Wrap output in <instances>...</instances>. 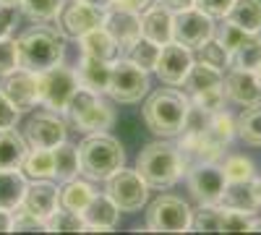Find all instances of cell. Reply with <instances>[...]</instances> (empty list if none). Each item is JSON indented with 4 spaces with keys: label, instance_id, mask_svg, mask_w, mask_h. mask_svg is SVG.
I'll return each instance as SVG.
<instances>
[{
    "label": "cell",
    "instance_id": "6da1fadb",
    "mask_svg": "<svg viewBox=\"0 0 261 235\" xmlns=\"http://www.w3.org/2000/svg\"><path fill=\"white\" fill-rule=\"evenodd\" d=\"M188 102H191L188 94L180 92L178 87H162L146 97V105L141 108V118L154 136H162V139L180 136Z\"/></svg>",
    "mask_w": 261,
    "mask_h": 235
},
{
    "label": "cell",
    "instance_id": "7a4b0ae2",
    "mask_svg": "<svg viewBox=\"0 0 261 235\" xmlns=\"http://www.w3.org/2000/svg\"><path fill=\"white\" fill-rule=\"evenodd\" d=\"M134 170L146 180L149 188H170L186 175V160L178 146L167 141H151L141 146Z\"/></svg>",
    "mask_w": 261,
    "mask_h": 235
},
{
    "label": "cell",
    "instance_id": "3957f363",
    "mask_svg": "<svg viewBox=\"0 0 261 235\" xmlns=\"http://www.w3.org/2000/svg\"><path fill=\"white\" fill-rule=\"evenodd\" d=\"M76 146H79V167L86 180H107L125 165L123 144L107 131L86 134V139Z\"/></svg>",
    "mask_w": 261,
    "mask_h": 235
},
{
    "label": "cell",
    "instance_id": "277c9868",
    "mask_svg": "<svg viewBox=\"0 0 261 235\" xmlns=\"http://www.w3.org/2000/svg\"><path fill=\"white\" fill-rule=\"evenodd\" d=\"M16 50H18V68L42 73L63 60L65 42H63L60 32L39 24V27L27 29L16 39Z\"/></svg>",
    "mask_w": 261,
    "mask_h": 235
},
{
    "label": "cell",
    "instance_id": "5b68a950",
    "mask_svg": "<svg viewBox=\"0 0 261 235\" xmlns=\"http://www.w3.org/2000/svg\"><path fill=\"white\" fill-rule=\"evenodd\" d=\"M79 76L76 68H68L58 63V66L37 73V94H39V105H45L53 113H65L68 105L73 99V94L79 92Z\"/></svg>",
    "mask_w": 261,
    "mask_h": 235
},
{
    "label": "cell",
    "instance_id": "8992f818",
    "mask_svg": "<svg viewBox=\"0 0 261 235\" xmlns=\"http://www.w3.org/2000/svg\"><path fill=\"white\" fill-rule=\"evenodd\" d=\"M65 115L71 118V123L81 134H102L115 123V113L110 105H105L97 92L84 89V87H79V92L73 94Z\"/></svg>",
    "mask_w": 261,
    "mask_h": 235
},
{
    "label": "cell",
    "instance_id": "52a82bcc",
    "mask_svg": "<svg viewBox=\"0 0 261 235\" xmlns=\"http://www.w3.org/2000/svg\"><path fill=\"white\" fill-rule=\"evenodd\" d=\"M193 212L180 196L162 194L146 209V227L154 232H188Z\"/></svg>",
    "mask_w": 261,
    "mask_h": 235
},
{
    "label": "cell",
    "instance_id": "ba28073f",
    "mask_svg": "<svg viewBox=\"0 0 261 235\" xmlns=\"http://www.w3.org/2000/svg\"><path fill=\"white\" fill-rule=\"evenodd\" d=\"M149 92V73L139 68L136 63H130L125 55H120L113 63V76L110 87H107V97H113L115 102H141Z\"/></svg>",
    "mask_w": 261,
    "mask_h": 235
},
{
    "label": "cell",
    "instance_id": "9c48e42d",
    "mask_svg": "<svg viewBox=\"0 0 261 235\" xmlns=\"http://www.w3.org/2000/svg\"><path fill=\"white\" fill-rule=\"evenodd\" d=\"M105 194L118 204L120 212H141L149 201V186L136 170L120 167L105 180Z\"/></svg>",
    "mask_w": 261,
    "mask_h": 235
},
{
    "label": "cell",
    "instance_id": "30bf717a",
    "mask_svg": "<svg viewBox=\"0 0 261 235\" xmlns=\"http://www.w3.org/2000/svg\"><path fill=\"white\" fill-rule=\"evenodd\" d=\"M214 34H217L214 18L209 13L199 11L196 6H191L186 11H178L175 18H172V42H178V45H183L188 50L201 47L204 42H209Z\"/></svg>",
    "mask_w": 261,
    "mask_h": 235
},
{
    "label": "cell",
    "instance_id": "8fae6325",
    "mask_svg": "<svg viewBox=\"0 0 261 235\" xmlns=\"http://www.w3.org/2000/svg\"><path fill=\"white\" fill-rule=\"evenodd\" d=\"M186 178H188L191 196L199 201V204H220V199L225 194V186H227V178L222 173L220 162L191 165Z\"/></svg>",
    "mask_w": 261,
    "mask_h": 235
},
{
    "label": "cell",
    "instance_id": "7c38bea8",
    "mask_svg": "<svg viewBox=\"0 0 261 235\" xmlns=\"http://www.w3.org/2000/svg\"><path fill=\"white\" fill-rule=\"evenodd\" d=\"M193 50L178 45V42H167V45L160 47V58H157V66L154 73L160 76V81L165 87H183V81L193 66Z\"/></svg>",
    "mask_w": 261,
    "mask_h": 235
},
{
    "label": "cell",
    "instance_id": "4fadbf2b",
    "mask_svg": "<svg viewBox=\"0 0 261 235\" xmlns=\"http://www.w3.org/2000/svg\"><path fill=\"white\" fill-rule=\"evenodd\" d=\"M0 92L13 105L18 113H29L34 105H39L37 94V73L27 68H16L8 76L0 79Z\"/></svg>",
    "mask_w": 261,
    "mask_h": 235
},
{
    "label": "cell",
    "instance_id": "5bb4252c",
    "mask_svg": "<svg viewBox=\"0 0 261 235\" xmlns=\"http://www.w3.org/2000/svg\"><path fill=\"white\" fill-rule=\"evenodd\" d=\"M102 16H105V11H99L94 6H86V3H79V0H71V3H63L55 21H58L63 37L79 39L81 34L102 27Z\"/></svg>",
    "mask_w": 261,
    "mask_h": 235
},
{
    "label": "cell",
    "instance_id": "9a60e30c",
    "mask_svg": "<svg viewBox=\"0 0 261 235\" xmlns=\"http://www.w3.org/2000/svg\"><path fill=\"white\" fill-rule=\"evenodd\" d=\"M102 27L110 32V37L118 42L120 50L125 53V47H128V45H134V42L141 37V13L128 11V8L113 3L110 8H105Z\"/></svg>",
    "mask_w": 261,
    "mask_h": 235
},
{
    "label": "cell",
    "instance_id": "2e32d148",
    "mask_svg": "<svg viewBox=\"0 0 261 235\" xmlns=\"http://www.w3.org/2000/svg\"><path fill=\"white\" fill-rule=\"evenodd\" d=\"M58 196H60V186H55L53 178L32 180V183H27L24 199H21V206L18 209H24V212H29V215H34L37 220L45 222L53 212L60 206Z\"/></svg>",
    "mask_w": 261,
    "mask_h": 235
},
{
    "label": "cell",
    "instance_id": "e0dca14e",
    "mask_svg": "<svg viewBox=\"0 0 261 235\" xmlns=\"http://www.w3.org/2000/svg\"><path fill=\"white\" fill-rule=\"evenodd\" d=\"M24 139L29 141V146H45L53 149L58 144L65 141V123L63 118H58V113L47 110V113H37L29 118L27 128H24Z\"/></svg>",
    "mask_w": 261,
    "mask_h": 235
},
{
    "label": "cell",
    "instance_id": "ac0fdd59",
    "mask_svg": "<svg viewBox=\"0 0 261 235\" xmlns=\"http://www.w3.org/2000/svg\"><path fill=\"white\" fill-rule=\"evenodd\" d=\"M222 92L225 99L248 108V105L261 102V79L256 76V71L230 68V73L222 76Z\"/></svg>",
    "mask_w": 261,
    "mask_h": 235
},
{
    "label": "cell",
    "instance_id": "d6986e66",
    "mask_svg": "<svg viewBox=\"0 0 261 235\" xmlns=\"http://www.w3.org/2000/svg\"><path fill=\"white\" fill-rule=\"evenodd\" d=\"M81 217H84V225L89 232H102V230L118 227L120 209L107 194H94L92 201L81 209Z\"/></svg>",
    "mask_w": 261,
    "mask_h": 235
},
{
    "label": "cell",
    "instance_id": "ffe728a7",
    "mask_svg": "<svg viewBox=\"0 0 261 235\" xmlns=\"http://www.w3.org/2000/svg\"><path fill=\"white\" fill-rule=\"evenodd\" d=\"M172 18H175V13L162 3L149 6L141 13V37L157 42L160 47L167 45V42H172Z\"/></svg>",
    "mask_w": 261,
    "mask_h": 235
},
{
    "label": "cell",
    "instance_id": "44dd1931",
    "mask_svg": "<svg viewBox=\"0 0 261 235\" xmlns=\"http://www.w3.org/2000/svg\"><path fill=\"white\" fill-rule=\"evenodd\" d=\"M76 76L84 89H92L97 94H107L110 87V76H113V63L110 60H97V58H86L81 55L79 66H76Z\"/></svg>",
    "mask_w": 261,
    "mask_h": 235
},
{
    "label": "cell",
    "instance_id": "7402d4cb",
    "mask_svg": "<svg viewBox=\"0 0 261 235\" xmlns=\"http://www.w3.org/2000/svg\"><path fill=\"white\" fill-rule=\"evenodd\" d=\"M79 50L86 58H97V60H110L115 63L120 58V45L110 37L105 27H97L92 32H86L79 37Z\"/></svg>",
    "mask_w": 261,
    "mask_h": 235
},
{
    "label": "cell",
    "instance_id": "603a6c76",
    "mask_svg": "<svg viewBox=\"0 0 261 235\" xmlns=\"http://www.w3.org/2000/svg\"><path fill=\"white\" fill-rule=\"evenodd\" d=\"M29 152V141L16 128L0 131V170H21Z\"/></svg>",
    "mask_w": 261,
    "mask_h": 235
},
{
    "label": "cell",
    "instance_id": "cb8c5ba5",
    "mask_svg": "<svg viewBox=\"0 0 261 235\" xmlns=\"http://www.w3.org/2000/svg\"><path fill=\"white\" fill-rule=\"evenodd\" d=\"M29 178L21 170H0V209H18Z\"/></svg>",
    "mask_w": 261,
    "mask_h": 235
},
{
    "label": "cell",
    "instance_id": "d4e9b609",
    "mask_svg": "<svg viewBox=\"0 0 261 235\" xmlns=\"http://www.w3.org/2000/svg\"><path fill=\"white\" fill-rule=\"evenodd\" d=\"M21 173H24L29 180L55 178V157H53V149L29 146L27 160H24V165H21Z\"/></svg>",
    "mask_w": 261,
    "mask_h": 235
},
{
    "label": "cell",
    "instance_id": "484cf974",
    "mask_svg": "<svg viewBox=\"0 0 261 235\" xmlns=\"http://www.w3.org/2000/svg\"><path fill=\"white\" fill-rule=\"evenodd\" d=\"M222 76H225L222 71L206 66V63H201V60H193V66H191V71H188V76L183 81V87L188 89V97H193V94L209 92L214 87H222Z\"/></svg>",
    "mask_w": 261,
    "mask_h": 235
},
{
    "label": "cell",
    "instance_id": "4316f807",
    "mask_svg": "<svg viewBox=\"0 0 261 235\" xmlns=\"http://www.w3.org/2000/svg\"><path fill=\"white\" fill-rule=\"evenodd\" d=\"M225 18L248 34H261V0H235Z\"/></svg>",
    "mask_w": 261,
    "mask_h": 235
},
{
    "label": "cell",
    "instance_id": "83f0119b",
    "mask_svg": "<svg viewBox=\"0 0 261 235\" xmlns=\"http://www.w3.org/2000/svg\"><path fill=\"white\" fill-rule=\"evenodd\" d=\"M94 194H97V191L92 188L89 180L73 178V180L60 183V196H58V201H60L63 209H71V212H79V215H81V209L92 201Z\"/></svg>",
    "mask_w": 261,
    "mask_h": 235
},
{
    "label": "cell",
    "instance_id": "f1b7e54d",
    "mask_svg": "<svg viewBox=\"0 0 261 235\" xmlns=\"http://www.w3.org/2000/svg\"><path fill=\"white\" fill-rule=\"evenodd\" d=\"M220 206L246 212V215H253V212L258 209V201H256V194H253L251 180H246V183H227V186H225V194H222V199H220Z\"/></svg>",
    "mask_w": 261,
    "mask_h": 235
},
{
    "label": "cell",
    "instance_id": "f546056e",
    "mask_svg": "<svg viewBox=\"0 0 261 235\" xmlns=\"http://www.w3.org/2000/svg\"><path fill=\"white\" fill-rule=\"evenodd\" d=\"M232 136H235V118H232L230 113H225V110L214 113L209 128L204 131L206 144H209L212 149H217L220 154H225V146L232 141Z\"/></svg>",
    "mask_w": 261,
    "mask_h": 235
},
{
    "label": "cell",
    "instance_id": "4dcf8cb0",
    "mask_svg": "<svg viewBox=\"0 0 261 235\" xmlns=\"http://www.w3.org/2000/svg\"><path fill=\"white\" fill-rule=\"evenodd\" d=\"M53 157H55V180L65 183V180H73L81 175V167H79V146L63 141L58 146H53Z\"/></svg>",
    "mask_w": 261,
    "mask_h": 235
},
{
    "label": "cell",
    "instance_id": "1f68e13d",
    "mask_svg": "<svg viewBox=\"0 0 261 235\" xmlns=\"http://www.w3.org/2000/svg\"><path fill=\"white\" fill-rule=\"evenodd\" d=\"M235 134L251 146H261V102L248 108L235 118Z\"/></svg>",
    "mask_w": 261,
    "mask_h": 235
},
{
    "label": "cell",
    "instance_id": "d6a6232c",
    "mask_svg": "<svg viewBox=\"0 0 261 235\" xmlns=\"http://www.w3.org/2000/svg\"><path fill=\"white\" fill-rule=\"evenodd\" d=\"M125 58L130 63H136L139 68H144L146 73H151L154 66H157V58H160V45L151 42V39H146V37H139L134 45L125 47Z\"/></svg>",
    "mask_w": 261,
    "mask_h": 235
},
{
    "label": "cell",
    "instance_id": "836d02e7",
    "mask_svg": "<svg viewBox=\"0 0 261 235\" xmlns=\"http://www.w3.org/2000/svg\"><path fill=\"white\" fill-rule=\"evenodd\" d=\"M261 63V34H251L241 47L232 53L230 68H243V71H256Z\"/></svg>",
    "mask_w": 261,
    "mask_h": 235
},
{
    "label": "cell",
    "instance_id": "e575fe53",
    "mask_svg": "<svg viewBox=\"0 0 261 235\" xmlns=\"http://www.w3.org/2000/svg\"><path fill=\"white\" fill-rule=\"evenodd\" d=\"M193 53H196V60H201V63H206V66L222 71V73L230 68V60H232V55L225 50V45L217 37H212L209 42H204V45L196 47Z\"/></svg>",
    "mask_w": 261,
    "mask_h": 235
},
{
    "label": "cell",
    "instance_id": "d590c367",
    "mask_svg": "<svg viewBox=\"0 0 261 235\" xmlns=\"http://www.w3.org/2000/svg\"><path fill=\"white\" fill-rule=\"evenodd\" d=\"M220 167H222L227 183H246V180L256 178V165L246 154H230V157H225V162Z\"/></svg>",
    "mask_w": 261,
    "mask_h": 235
},
{
    "label": "cell",
    "instance_id": "8d00e7d4",
    "mask_svg": "<svg viewBox=\"0 0 261 235\" xmlns=\"http://www.w3.org/2000/svg\"><path fill=\"white\" fill-rule=\"evenodd\" d=\"M45 230L47 232H84L86 225H84V217L79 215V212H71V209H63L58 206L53 215L45 220Z\"/></svg>",
    "mask_w": 261,
    "mask_h": 235
},
{
    "label": "cell",
    "instance_id": "74e56055",
    "mask_svg": "<svg viewBox=\"0 0 261 235\" xmlns=\"http://www.w3.org/2000/svg\"><path fill=\"white\" fill-rule=\"evenodd\" d=\"M191 230L196 232H222V206L220 204H201L193 215Z\"/></svg>",
    "mask_w": 261,
    "mask_h": 235
},
{
    "label": "cell",
    "instance_id": "f35d334b",
    "mask_svg": "<svg viewBox=\"0 0 261 235\" xmlns=\"http://www.w3.org/2000/svg\"><path fill=\"white\" fill-rule=\"evenodd\" d=\"M65 0H21V13L34 21H55Z\"/></svg>",
    "mask_w": 261,
    "mask_h": 235
},
{
    "label": "cell",
    "instance_id": "ab89813d",
    "mask_svg": "<svg viewBox=\"0 0 261 235\" xmlns=\"http://www.w3.org/2000/svg\"><path fill=\"white\" fill-rule=\"evenodd\" d=\"M212 115L209 110H204L201 105H196V102H188V113H186V123H183V131L180 136H201L209 123H212Z\"/></svg>",
    "mask_w": 261,
    "mask_h": 235
},
{
    "label": "cell",
    "instance_id": "60d3db41",
    "mask_svg": "<svg viewBox=\"0 0 261 235\" xmlns=\"http://www.w3.org/2000/svg\"><path fill=\"white\" fill-rule=\"evenodd\" d=\"M214 37L220 39L222 45H225V50L232 55V53H235L238 47H241V45H243V42H246L251 34H248L246 29H241L238 24H232V21H227V18H225V24H222L220 29H217V34H214Z\"/></svg>",
    "mask_w": 261,
    "mask_h": 235
},
{
    "label": "cell",
    "instance_id": "b9f144b4",
    "mask_svg": "<svg viewBox=\"0 0 261 235\" xmlns=\"http://www.w3.org/2000/svg\"><path fill=\"white\" fill-rule=\"evenodd\" d=\"M248 230H253V215L222 206V232H248Z\"/></svg>",
    "mask_w": 261,
    "mask_h": 235
},
{
    "label": "cell",
    "instance_id": "7bdbcfd3",
    "mask_svg": "<svg viewBox=\"0 0 261 235\" xmlns=\"http://www.w3.org/2000/svg\"><path fill=\"white\" fill-rule=\"evenodd\" d=\"M18 68V50H16V39L3 37L0 39V79L8 76L11 71Z\"/></svg>",
    "mask_w": 261,
    "mask_h": 235
},
{
    "label": "cell",
    "instance_id": "ee69618b",
    "mask_svg": "<svg viewBox=\"0 0 261 235\" xmlns=\"http://www.w3.org/2000/svg\"><path fill=\"white\" fill-rule=\"evenodd\" d=\"M191 102H196V105H201L204 110H209V113H220V110H225V92H222V87H214V89H209V92H201V94H193V97H188Z\"/></svg>",
    "mask_w": 261,
    "mask_h": 235
},
{
    "label": "cell",
    "instance_id": "f6af8a7d",
    "mask_svg": "<svg viewBox=\"0 0 261 235\" xmlns=\"http://www.w3.org/2000/svg\"><path fill=\"white\" fill-rule=\"evenodd\" d=\"M232 3L235 0H193V6L204 13H209L212 18H225Z\"/></svg>",
    "mask_w": 261,
    "mask_h": 235
},
{
    "label": "cell",
    "instance_id": "bcb514c9",
    "mask_svg": "<svg viewBox=\"0 0 261 235\" xmlns=\"http://www.w3.org/2000/svg\"><path fill=\"white\" fill-rule=\"evenodd\" d=\"M13 230H45V222L24 209H13Z\"/></svg>",
    "mask_w": 261,
    "mask_h": 235
},
{
    "label": "cell",
    "instance_id": "7dc6e473",
    "mask_svg": "<svg viewBox=\"0 0 261 235\" xmlns=\"http://www.w3.org/2000/svg\"><path fill=\"white\" fill-rule=\"evenodd\" d=\"M18 118H21V113L3 97V92H0V131H3V128H13L18 123Z\"/></svg>",
    "mask_w": 261,
    "mask_h": 235
},
{
    "label": "cell",
    "instance_id": "c3c4849f",
    "mask_svg": "<svg viewBox=\"0 0 261 235\" xmlns=\"http://www.w3.org/2000/svg\"><path fill=\"white\" fill-rule=\"evenodd\" d=\"M13 27H16V8L0 6V39H3V37H11Z\"/></svg>",
    "mask_w": 261,
    "mask_h": 235
},
{
    "label": "cell",
    "instance_id": "681fc988",
    "mask_svg": "<svg viewBox=\"0 0 261 235\" xmlns=\"http://www.w3.org/2000/svg\"><path fill=\"white\" fill-rule=\"evenodd\" d=\"M115 6H123V8H128V11H136V13H144L149 6H154L157 0H113Z\"/></svg>",
    "mask_w": 261,
    "mask_h": 235
},
{
    "label": "cell",
    "instance_id": "f907efd6",
    "mask_svg": "<svg viewBox=\"0 0 261 235\" xmlns=\"http://www.w3.org/2000/svg\"><path fill=\"white\" fill-rule=\"evenodd\" d=\"M157 3H162L165 8H170L172 13H178V11H186L193 6V0H157Z\"/></svg>",
    "mask_w": 261,
    "mask_h": 235
},
{
    "label": "cell",
    "instance_id": "816d5d0a",
    "mask_svg": "<svg viewBox=\"0 0 261 235\" xmlns=\"http://www.w3.org/2000/svg\"><path fill=\"white\" fill-rule=\"evenodd\" d=\"M0 232H13V212L0 209Z\"/></svg>",
    "mask_w": 261,
    "mask_h": 235
},
{
    "label": "cell",
    "instance_id": "f5cc1de1",
    "mask_svg": "<svg viewBox=\"0 0 261 235\" xmlns=\"http://www.w3.org/2000/svg\"><path fill=\"white\" fill-rule=\"evenodd\" d=\"M79 3H86V6H94V8L105 11V8H110V6H113V0H79Z\"/></svg>",
    "mask_w": 261,
    "mask_h": 235
},
{
    "label": "cell",
    "instance_id": "db71d44e",
    "mask_svg": "<svg viewBox=\"0 0 261 235\" xmlns=\"http://www.w3.org/2000/svg\"><path fill=\"white\" fill-rule=\"evenodd\" d=\"M251 186H253V194H256V201H258V206H261V178H253V180H251Z\"/></svg>",
    "mask_w": 261,
    "mask_h": 235
},
{
    "label": "cell",
    "instance_id": "11a10c76",
    "mask_svg": "<svg viewBox=\"0 0 261 235\" xmlns=\"http://www.w3.org/2000/svg\"><path fill=\"white\" fill-rule=\"evenodd\" d=\"M0 6H8V8H18L21 0H0Z\"/></svg>",
    "mask_w": 261,
    "mask_h": 235
},
{
    "label": "cell",
    "instance_id": "9f6ffc18",
    "mask_svg": "<svg viewBox=\"0 0 261 235\" xmlns=\"http://www.w3.org/2000/svg\"><path fill=\"white\" fill-rule=\"evenodd\" d=\"M256 76H258V79H261V63H258V68H256Z\"/></svg>",
    "mask_w": 261,
    "mask_h": 235
}]
</instances>
